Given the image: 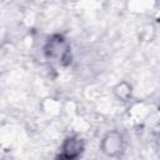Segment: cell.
<instances>
[{"label": "cell", "mask_w": 160, "mask_h": 160, "mask_svg": "<svg viewBox=\"0 0 160 160\" xmlns=\"http://www.w3.org/2000/svg\"><path fill=\"white\" fill-rule=\"evenodd\" d=\"M45 59L55 65L66 66L71 61V46L62 34L51 35L44 45Z\"/></svg>", "instance_id": "obj_1"}, {"label": "cell", "mask_w": 160, "mask_h": 160, "mask_svg": "<svg viewBox=\"0 0 160 160\" xmlns=\"http://www.w3.org/2000/svg\"><path fill=\"white\" fill-rule=\"evenodd\" d=\"M124 138L118 130L108 131L101 139V151L108 158H118L124 151Z\"/></svg>", "instance_id": "obj_2"}, {"label": "cell", "mask_w": 160, "mask_h": 160, "mask_svg": "<svg viewBox=\"0 0 160 160\" xmlns=\"http://www.w3.org/2000/svg\"><path fill=\"white\" fill-rule=\"evenodd\" d=\"M84 149H85L84 140L80 136L71 135V136H68L62 141L60 154H62L66 158H70L72 160H79V158L84 152Z\"/></svg>", "instance_id": "obj_3"}, {"label": "cell", "mask_w": 160, "mask_h": 160, "mask_svg": "<svg viewBox=\"0 0 160 160\" xmlns=\"http://www.w3.org/2000/svg\"><path fill=\"white\" fill-rule=\"evenodd\" d=\"M112 92H114V95L118 100H120L122 102H126L132 98V86L128 81L122 80L112 88Z\"/></svg>", "instance_id": "obj_4"}, {"label": "cell", "mask_w": 160, "mask_h": 160, "mask_svg": "<svg viewBox=\"0 0 160 160\" xmlns=\"http://www.w3.org/2000/svg\"><path fill=\"white\" fill-rule=\"evenodd\" d=\"M54 160H72V159L66 158V156H65V155H62V154H58V155H56V158H55Z\"/></svg>", "instance_id": "obj_5"}]
</instances>
